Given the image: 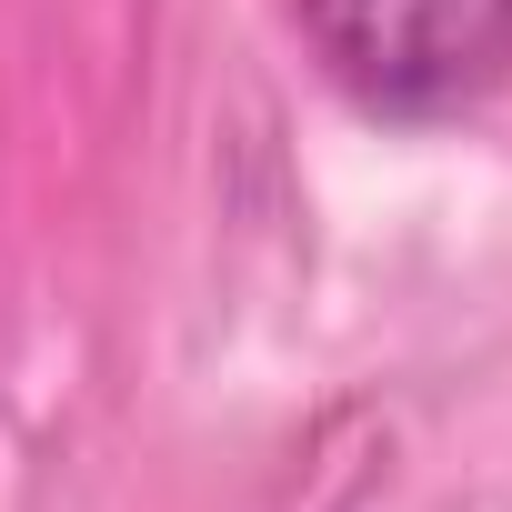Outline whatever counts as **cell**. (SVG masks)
Wrapping results in <instances>:
<instances>
[{
    "label": "cell",
    "instance_id": "6da1fadb",
    "mask_svg": "<svg viewBox=\"0 0 512 512\" xmlns=\"http://www.w3.org/2000/svg\"><path fill=\"white\" fill-rule=\"evenodd\" d=\"M302 41L362 111L432 121L512 81V0H302Z\"/></svg>",
    "mask_w": 512,
    "mask_h": 512
}]
</instances>
